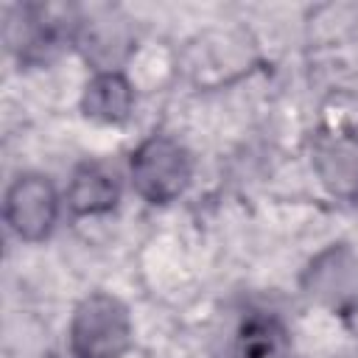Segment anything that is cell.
Masks as SVG:
<instances>
[{
	"mask_svg": "<svg viewBox=\"0 0 358 358\" xmlns=\"http://www.w3.org/2000/svg\"><path fill=\"white\" fill-rule=\"evenodd\" d=\"M131 316L126 305L103 291L84 296L70 319V350L76 358H120L131 347Z\"/></svg>",
	"mask_w": 358,
	"mask_h": 358,
	"instance_id": "obj_1",
	"label": "cell"
},
{
	"mask_svg": "<svg viewBox=\"0 0 358 358\" xmlns=\"http://www.w3.org/2000/svg\"><path fill=\"white\" fill-rule=\"evenodd\" d=\"M129 173L140 199L148 204H171L187 190L193 179V159L179 140L151 134L131 151Z\"/></svg>",
	"mask_w": 358,
	"mask_h": 358,
	"instance_id": "obj_2",
	"label": "cell"
},
{
	"mask_svg": "<svg viewBox=\"0 0 358 358\" xmlns=\"http://www.w3.org/2000/svg\"><path fill=\"white\" fill-rule=\"evenodd\" d=\"M3 215L17 238L28 243L45 241L59 218V193L53 182L42 173L17 176L6 190Z\"/></svg>",
	"mask_w": 358,
	"mask_h": 358,
	"instance_id": "obj_3",
	"label": "cell"
},
{
	"mask_svg": "<svg viewBox=\"0 0 358 358\" xmlns=\"http://www.w3.org/2000/svg\"><path fill=\"white\" fill-rule=\"evenodd\" d=\"M313 171L336 199H358V131L338 129L313 143Z\"/></svg>",
	"mask_w": 358,
	"mask_h": 358,
	"instance_id": "obj_4",
	"label": "cell"
},
{
	"mask_svg": "<svg viewBox=\"0 0 358 358\" xmlns=\"http://www.w3.org/2000/svg\"><path fill=\"white\" fill-rule=\"evenodd\" d=\"M305 288L310 296L341 310L358 299V260L347 246L324 249L305 271Z\"/></svg>",
	"mask_w": 358,
	"mask_h": 358,
	"instance_id": "obj_5",
	"label": "cell"
},
{
	"mask_svg": "<svg viewBox=\"0 0 358 358\" xmlns=\"http://www.w3.org/2000/svg\"><path fill=\"white\" fill-rule=\"evenodd\" d=\"M81 109L90 120L103 126L126 123L134 109V87L120 70H101L84 87Z\"/></svg>",
	"mask_w": 358,
	"mask_h": 358,
	"instance_id": "obj_6",
	"label": "cell"
},
{
	"mask_svg": "<svg viewBox=\"0 0 358 358\" xmlns=\"http://www.w3.org/2000/svg\"><path fill=\"white\" fill-rule=\"evenodd\" d=\"M120 201L117 173L103 162H81L67 185V207L76 215H103L112 213Z\"/></svg>",
	"mask_w": 358,
	"mask_h": 358,
	"instance_id": "obj_7",
	"label": "cell"
},
{
	"mask_svg": "<svg viewBox=\"0 0 358 358\" xmlns=\"http://www.w3.org/2000/svg\"><path fill=\"white\" fill-rule=\"evenodd\" d=\"M76 42L81 45L84 56L95 64V73L101 70H117V62L131 48V36L123 22L112 20H95V22H78Z\"/></svg>",
	"mask_w": 358,
	"mask_h": 358,
	"instance_id": "obj_8",
	"label": "cell"
},
{
	"mask_svg": "<svg viewBox=\"0 0 358 358\" xmlns=\"http://www.w3.org/2000/svg\"><path fill=\"white\" fill-rule=\"evenodd\" d=\"M288 333L274 316H249L238 330V358H288Z\"/></svg>",
	"mask_w": 358,
	"mask_h": 358,
	"instance_id": "obj_9",
	"label": "cell"
},
{
	"mask_svg": "<svg viewBox=\"0 0 358 358\" xmlns=\"http://www.w3.org/2000/svg\"><path fill=\"white\" fill-rule=\"evenodd\" d=\"M338 316L344 319V324L350 327V333L358 336V299H352L350 305H344V308L338 310Z\"/></svg>",
	"mask_w": 358,
	"mask_h": 358,
	"instance_id": "obj_10",
	"label": "cell"
}]
</instances>
